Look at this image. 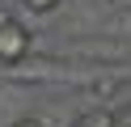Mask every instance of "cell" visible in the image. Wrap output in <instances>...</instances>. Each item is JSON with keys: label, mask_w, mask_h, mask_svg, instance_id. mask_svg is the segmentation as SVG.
Segmentation results:
<instances>
[{"label": "cell", "mask_w": 131, "mask_h": 127, "mask_svg": "<svg viewBox=\"0 0 131 127\" xmlns=\"http://www.w3.org/2000/svg\"><path fill=\"white\" fill-rule=\"evenodd\" d=\"M72 127H118V119H114V110L93 106V110H85V114L72 119Z\"/></svg>", "instance_id": "obj_2"}, {"label": "cell", "mask_w": 131, "mask_h": 127, "mask_svg": "<svg viewBox=\"0 0 131 127\" xmlns=\"http://www.w3.org/2000/svg\"><path fill=\"white\" fill-rule=\"evenodd\" d=\"M30 47H34V38H30V30L17 21V17H9V21L0 25V64H17V59H26Z\"/></svg>", "instance_id": "obj_1"}, {"label": "cell", "mask_w": 131, "mask_h": 127, "mask_svg": "<svg viewBox=\"0 0 131 127\" xmlns=\"http://www.w3.org/2000/svg\"><path fill=\"white\" fill-rule=\"evenodd\" d=\"M21 4H26L30 13H51V8L59 4V0H21Z\"/></svg>", "instance_id": "obj_3"}, {"label": "cell", "mask_w": 131, "mask_h": 127, "mask_svg": "<svg viewBox=\"0 0 131 127\" xmlns=\"http://www.w3.org/2000/svg\"><path fill=\"white\" fill-rule=\"evenodd\" d=\"M114 119H118V127H131V106H123V110H114Z\"/></svg>", "instance_id": "obj_5"}, {"label": "cell", "mask_w": 131, "mask_h": 127, "mask_svg": "<svg viewBox=\"0 0 131 127\" xmlns=\"http://www.w3.org/2000/svg\"><path fill=\"white\" fill-rule=\"evenodd\" d=\"M9 17H13V13H9V8H4V4H0V25H4V21H9Z\"/></svg>", "instance_id": "obj_6"}, {"label": "cell", "mask_w": 131, "mask_h": 127, "mask_svg": "<svg viewBox=\"0 0 131 127\" xmlns=\"http://www.w3.org/2000/svg\"><path fill=\"white\" fill-rule=\"evenodd\" d=\"M13 127H47V123H42V119H34V114H21Z\"/></svg>", "instance_id": "obj_4"}]
</instances>
